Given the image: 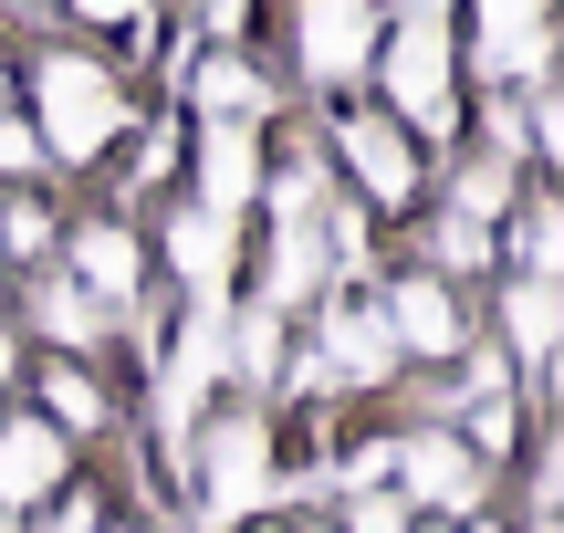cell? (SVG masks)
Masks as SVG:
<instances>
[{
	"label": "cell",
	"mask_w": 564,
	"mask_h": 533,
	"mask_svg": "<svg viewBox=\"0 0 564 533\" xmlns=\"http://www.w3.org/2000/svg\"><path fill=\"white\" fill-rule=\"evenodd\" d=\"M116 126H126V95H116V74H105L95 53H53L42 63V126L32 137L53 146V157H95Z\"/></svg>",
	"instance_id": "6da1fadb"
},
{
	"label": "cell",
	"mask_w": 564,
	"mask_h": 533,
	"mask_svg": "<svg viewBox=\"0 0 564 533\" xmlns=\"http://www.w3.org/2000/svg\"><path fill=\"white\" fill-rule=\"evenodd\" d=\"M387 471H398V502H419V513H440V523H460V513H481V460L460 450V429H408L398 450H387Z\"/></svg>",
	"instance_id": "7a4b0ae2"
},
{
	"label": "cell",
	"mask_w": 564,
	"mask_h": 533,
	"mask_svg": "<svg viewBox=\"0 0 564 533\" xmlns=\"http://www.w3.org/2000/svg\"><path fill=\"white\" fill-rule=\"evenodd\" d=\"M377 74H387V105L419 126H449V32L440 11H408L398 32L377 42Z\"/></svg>",
	"instance_id": "3957f363"
},
{
	"label": "cell",
	"mask_w": 564,
	"mask_h": 533,
	"mask_svg": "<svg viewBox=\"0 0 564 533\" xmlns=\"http://www.w3.org/2000/svg\"><path fill=\"white\" fill-rule=\"evenodd\" d=\"M199 492H209V513H262V492H272V429L262 418H220V429L199 439Z\"/></svg>",
	"instance_id": "277c9868"
},
{
	"label": "cell",
	"mask_w": 564,
	"mask_h": 533,
	"mask_svg": "<svg viewBox=\"0 0 564 533\" xmlns=\"http://www.w3.org/2000/svg\"><path fill=\"white\" fill-rule=\"evenodd\" d=\"M324 377H356V388H377L387 367H398V335H387L377 304H324V346H314Z\"/></svg>",
	"instance_id": "5b68a950"
},
{
	"label": "cell",
	"mask_w": 564,
	"mask_h": 533,
	"mask_svg": "<svg viewBox=\"0 0 564 533\" xmlns=\"http://www.w3.org/2000/svg\"><path fill=\"white\" fill-rule=\"evenodd\" d=\"M345 167H356V188L377 209H398L408 188H419V146L398 137V116H356V126H345Z\"/></svg>",
	"instance_id": "8992f818"
},
{
	"label": "cell",
	"mask_w": 564,
	"mask_h": 533,
	"mask_svg": "<svg viewBox=\"0 0 564 533\" xmlns=\"http://www.w3.org/2000/svg\"><path fill=\"white\" fill-rule=\"evenodd\" d=\"M377 314H387V335H398L408 356H449V346H460V304H449L440 272H408V283L387 293Z\"/></svg>",
	"instance_id": "52a82bcc"
},
{
	"label": "cell",
	"mask_w": 564,
	"mask_h": 533,
	"mask_svg": "<svg viewBox=\"0 0 564 533\" xmlns=\"http://www.w3.org/2000/svg\"><path fill=\"white\" fill-rule=\"evenodd\" d=\"M53 481H63V429L53 418H11V429H0V513L42 502Z\"/></svg>",
	"instance_id": "ba28073f"
},
{
	"label": "cell",
	"mask_w": 564,
	"mask_h": 533,
	"mask_svg": "<svg viewBox=\"0 0 564 533\" xmlns=\"http://www.w3.org/2000/svg\"><path fill=\"white\" fill-rule=\"evenodd\" d=\"M251 188H262V137H251V126H209V146H199V209L241 220Z\"/></svg>",
	"instance_id": "9c48e42d"
},
{
	"label": "cell",
	"mask_w": 564,
	"mask_h": 533,
	"mask_svg": "<svg viewBox=\"0 0 564 533\" xmlns=\"http://www.w3.org/2000/svg\"><path fill=\"white\" fill-rule=\"evenodd\" d=\"M377 53V11L366 0H303V63L314 74H356Z\"/></svg>",
	"instance_id": "30bf717a"
},
{
	"label": "cell",
	"mask_w": 564,
	"mask_h": 533,
	"mask_svg": "<svg viewBox=\"0 0 564 533\" xmlns=\"http://www.w3.org/2000/svg\"><path fill=\"white\" fill-rule=\"evenodd\" d=\"M167 262L188 272L199 304H230V220H220V209H188V220L167 230Z\"/></svg>",
	"instance_id": "8fae6325"
},
{
	"label": "cell",
	"mask_w": 564,
	"mask_h": 533,
	"mask_svg": "<svg viewBox=\"0 0 564 533\" xmlns=\"http://www.w3.org/2000/svg\"><path fill=\"white\" fill-rule=\"evenodd\" d=\"M335 272V241H324V220L314 209H293L282 220V251H272V314H293V304H314V283Z\"/></svg>",
	"instance_id": "7c38bea8"
},
{
	"label": "cell",
	"mask_w": 564,
	"mask_h": 533,
	"mask_svg": "<svg viewBox=\"0 0 564 533\" xmlns=\"http://www.w3.org/2000/svg\"><path fill=\"white\" fill-rule=\"evenodd\" d=\"M74 272L105 293V304H126L137 293V241H126L116 220H95V230H74Z\"/></svg>",
	"instance_id": "4fadbf2b"
},
{
	"label": "cell",
	"mask_w": 564,
	"mask_h": 533,
	"mask_svg": "<svg viewBox=\"0 0 564 533\" xmlns=\"http://www.w3.org/2000/svg\"><path fill=\"white\" fill-rule=\"evenodd\" d=\"M199 105H209L220 126L262 116V74H251V63H230V53H209V63H199Z\"/></svg>",
	"instance_id": "5bb4252c"
},
{
	"label": "cell",
	"mask_w": 564,
	"mask_h": 533,
	"mask_svg": "<svg viewBox=\"0 0 564 533\" xmlns=\"http://www.w3.org/2000/svg\"><path fill=\"white\" fill-rule=\"evenodd\" d=\"M512 220H523V241H512V251H523V283H554V262H564V209L554 199H523Z\"/></svg>",
	"instance_id": "9a60e30c"
},
{
	"label": "cell",
	"mask_w": 564,
	"mask_h": 533,
	"mask_svg": "<svg viewBox=\"0 0 564 533\" xmlns=\"http://www.w3.org/2000/svg\"><path fill=\"white\" fill-rule=\"evenodd\" d=\"M512 356L523 367L554 356V283H512Z\"/></svg>",
	"instance_id": "2e32d148"
},
{
	"label": "cell",
	"mask_w": 564,
	"mask_h": 533,
	"mask_svg": "<svg viewBox=\"0 0 564 533\" xmlns=\"http://www.w3.org/2000/svg\"><path fill=\"white\" fill-rule=\"evenodd\" d=\"M42 409H53V429H95V418H105V388L84 367H53V377H42Z\"/></svg>",
	"instance_id": "e0dca14e"
},
{
	"label": "cell",
	"mask_w": 564,
	"mask_h": 533,
	"mask_svg": "<svg viewBox=\"0 0 564 533\" xmlns=\"http://www.w3.org/2000/svg\"><path fill=\"white\" fill-rule=\"evenodd\" d=\"M32 325L53 335V346H84V335H95V304H84L74 283H42V293H32Z\"/></svg>",
	"instance_id": "ac0fdd59"
},
{
	"label": "cell",
	"mask_w": 564,
	"mask_h": 533,
	"mask_svg": "<svg viewBox=\"0 0 564 533\" xmlns=\"http://www.w3.org/2000/svg\"><path fill=\"white\" fill-rule=\"evenodd\" d=\"M502 199H512V167H502V146H491V157L460 167V209H470V220H491Z\"/></svg>",
	"instance_id": "d6986e66"
},
{
	"label": "cell",
	"mask_w": 564,
	"mask_h": 533,
	"mask_svg": "<svg viewBox=\"0 0 564 533\" xmlns=\"http://www.w3.org/2000/svg\"><path fill=\"white\" fill-rule=\"evenodd\" d=\"M470 262H491V220L449 209V220H440V272H470Z\"/></svg>",
	"instance_id": "ffe728a7"
},
{
	"label": "cell",
	"mask_w": 564,
	"mask_h": 533,
	"mask_svg": "<svg viewBox=\"0 0 564 533\" xmlns=\"http://www.w3.org/2000/svg\"><path fill=\"white\" fill-rule=\"evenodd\" d=\"M241 367H251V377H272V367H282V314H272V304H251V314H241Z\"/></svg>",
	"instance_id": "44dd1931"
},
{
	"label": "cell",
	"mask_w": 564,
	"mask_h": 533,
	"mask_svg": "<svg viewBox=\"0 0 564 533\" xmlns=\"http://www.w3.org/2000/svg\"><path fill=\"white\" fill-rule=\"evenodd\" d=\"M345 533H408V502L377 481V492H356V502H345Z\"/></svg>",
	"instance_id": "7402d4cb"
},
{
	"label": "cell",
	"mask_w": 564,
	"mask_h": 533,
	"mask_svg": "<svg viewBox=\"0 0 564 533\" xmlns=\"http://www.w3.org/2000/svg\"><path fill=\"white\" fill-rule=\"evenodd\" d=\"M0 251H21V262H32V251H53V220H42L32 199H11V209H0Z\"/></svg>",
	"instance_id": "603a6c76"
},
{
	"label": "cell",
	"mask_w": 564,
	"mask_h": 533,
	"mask_svg": "<svg viewBox=\"0 0 564 533\" xmlns=\"http://www.w3.org/2000/svg\"><path fill=\"white\" fill-rule=\"evenodd\" d=\"M512 32H544V0H481V42H512Z\"/></svg>",
	"instance_id": "cb8c5ba5"
},
{
	"label": "cell",
	"mask_w": 564,
	"mask_h": 533,
	"mask_svg": "<svg viewBox=\"0 0 564 533\" xmlns=\"http://www.w3.org/2000/svg\"><path fill=\"white\" fill-rule=\"evenodd\" d=\"M0 167H11V178H21V167H42V137H32V126H0Z\"/></svg>",
	"instance_id": "d4e9b609"
},
{
	"label": "cell",
	"mask_w": 564,
	"mask_h": 533,
	"mask_svg": "<svg viewBox=\"0 0 564 533\" xmlns=\"http://www.w3.org/2000/svg\"><path fill=\"white\" fill-rule=\"evenodd\" d=\"M84 21H147V0H74Z\"/></svg>",
	"instance_id": "484cf974"
},
{
	"label": "cell",
	"mask_w": 564,
	"mask_h": 533,
	"mask_svg": "<svg viewBox=\"0 0 564 533\" xmlns=\"http://www.w3.org/2000/svg\"><path fill=\"white\" fill-rule=\"evenodd\" d=\"M42 533H95V502H63V513L42 523Z\"/></svg>",
	"instance_id": "4316f807"
},
{
	"label": "cell",
	"mask_w": 564,
	"mask_h": 533,
	"mask_svg": "<svg viewBox=\"0 0 564 533\" xmlns=\"http://www.w3.org/2000/svg\"><path fill=\"white\" fill-rule=\"evenodd\" d=\"M282 533H335V523H282Z\"/></svg>",
	"instance_id": "83f0119b"
},
{
	"label": "cell",
	"mask_w": 564,
	"mask_h": 533,
	"mask_svg": "<svg viewBox=\"0 0 564 533\" xmlns=\"http://www.w3.org/2000/svg\"><path fill=\"white\" fill-rule=\"evenodd\" d=\"M0 377H11V335H0Z\"/></svg>",
	"instance_id": "f1b7e54d"
},
{
	"label": "cell",
	"mask_w": 564,
	"mask_h": 533,
	"mask_svg": "<svg viewBox=\"0 0 564 533\" xmlns=\"http://www.w3.org/2000/svg\"><path fill=\"white\" fill-rule=\"evenodd\" d=\"M241 533H282V523H241Z\"/></svg>",
	"instance_id": "f546056e"
},
{
	"label": "cell",
	"mask_w": 564,
	"mask_h": 533,
	"mask_svg": "<svg viewBox=\"0 0 564 533\" xmlns=\"http://www.w3.org/2000/svg\"><path fill=\"white\" fill-rule=\"evenodd\" d=\"M408 11H440V0H408Z\"/></svg>",
	"instance_id": "4dcf8cb0"
},
{
	"label": "cell",
	"mask_w": 564,
	"mask_h": 533,
	"mask_svg": "<svg viewBox=\"0 0 564 533\" xmlns=\"http://www.w3.org/2000/svg\"><path fill=\"white\" fill-rule=\"evenodd\" d=\"M0 95H11V74H0Z\"/></svg>",
	"instance_id": "1f68e13d"
}]
</instances>
